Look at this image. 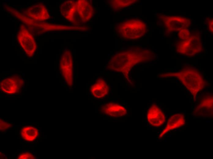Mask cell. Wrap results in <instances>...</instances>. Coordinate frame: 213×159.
I'll list each match as a JSON object with an SVG mask.
<instances>
[{"mask_svg":"<svg viewBox=\"0 0 213 159\" xmlns=\"http://www.w3.org/2000/svg\"><path fill=\"white\" fill-rule=\"evenodd\" d=\"M36 158L35 156L32 153L26 152L20 153L17 156L18 159H35Z\"/></svg>","mask_w":213,"mask_h":159,"instance_id":"16","label":"cell"},{"mask_svg":"<svg viewBox=\"0 0 213 159\" xmlns=\"http://www.w3.org/2000/svg\"><path fill=\"white\" fill-rule=\"evenodd\" d=\"M25 14L28 18L36 21H43L49 17L47 9L41 4L30 6L25 10Z\"/></svg>","mask_w":213,"mask_h":159,"instance_id":"9","label":"cell"},{"mask_svg":"<svg viewBox=\"0 0 213 159\" xmlns=\"http://www.w3.org/2000/svg\"><path fill=\"white\" fill-rule=\"evenodd\" d=\"M166 24H169L167 26V28L175 30L185 28L191 24L189 19L180 17L169 16L166 18Z\"/></svg>","mask_w":213,"mask_h":159,"instance_id":"12","label":"cell"},{"mask_svg":"<svg viewBox=\"0 0 213 159\" xmlns=\"http://www.w3.org/2000/svg\"><path fill=\"white\" fill-rule=\"evenodd\" d=\"M12 125L6 121H4L2 119L0 120V129L1 132H4L11 128Z\"/></svg>","mask_w":213,"mask_h":159,"instance_id":"17","label":"cell"},{"mask_svg":"<svg viewBox=\"0 0 213 159\" xmlns=\"http://www.w3.org/2000/svg\"><path fill=\"white\" fill-rule=\"evenodd\" d=\"M77 3L72 1H66L61 4L60 11L62 15L66 19L72 21L77 11Z\"/></svg>","mask_w":213,"mask_h":159,"instance_id":"13","label":"cell"},{"mask_svg":"<svg viewBox=\"0 0 213 159\" xmlns=\"http://www.w3.org/2000/svg\"><path fill=\"white\" fill-rule=\"evenodd\" d=\"M146 116L149 124L154 127L162 126L166 121L165 113L159 106L155 103L152 104L148 109Z\"/></svg>","mask_w":213,"mask_h":159,"instance_id":"7","label":"cell"},{"mask_svg":"<svg viewBox=\"0 0 213 159\" xmlns=\"http://www.w3.org/2000/svg\"><path fill=\"white\" fill-rule=\"evenodd\" d=\"M71 53L64 51L62 55L60 62V68L63 77L70 86L73 84V62Z\"/></svg>","mask_w":213,"mask_h":159,"instance_id":"5","label":"cell"},{"mask_svg":"<svg viewBox=\"0 0 213 159\" xmlns=\"http://www.w3.org/2000/svg\"><path fill=\"white\" fill-rule=\"evenodd\" d=\"M77 3V10L81 19L84 20L90 19L92 14V8L91 4L86 1H79Z\"/></svg>","mask_w":213,"mask_h":159,"instance_id":"14","label":"cell"},{"mask_svg":"<svg viewBox=\"0 0 213 159\" xmlns=\"http://www.w3.org/2000/svg\"><path fill=\"white\" fill-rule=\"evenodd\" d=\"M185 123V119L183 114H174L167 120L166 126L160 133L159 137H163L169 132L184 126Z\"/></svg>","mask_w":213,"mask_h":159,"instance_id":"10","label":"cell"},{"mask_svg":"<svg viewBox=\"0 0 213 159\" xmlns=\"http://www.w3.org/2000/svg\"><path fill=\"white\" fill-rule=\"evenodd\" d=\"M90 92L93 96L97 98L105 97L109 91V87L106 82L102 78L98 79L90 88Z\"/></svg>","mask_w":213,"mask_h":159,"instance_id":"11","label":"cell"},{"mask_svg":"<svg viewBox=\"0 0 213 159\" xmlns=\"http://www.w3.org/2000/svg\"><path fill=\"white\" fill-rule=\"evenodd\" d=\"M24 83L21 77L16 76L6 77L1 82L0 89L2 92L7 94H16L21 91Z\"/></svg>","mask_w":213,"mask_h":159,"instance_id":"6","label":"cell"},{"mask_svg":"<svg viewBox=\"0 0 213 159\" xmlns=\"http://www.w3.org/2000/svg\"><path fill=\"white\" fill-rule=\"evenodd\" d=\"M160 78L177 79L194 98L207 87L208 82L200 71L194 67L185 66L179 71L166 72L159 75Z\"/></svg>","mask_w":213,"mask_h":159,"instance_id":"1","label":"cell"},{"mask_svg":"<svg viewBox=\"0 0 213 159\" xmlns=\"http://www.w3.org/2000/svg\"><path fill=\"white\" fill-rule=\"evenodd\" d=\"M100 111L104 114L113 118L125 116L127 113L125 108L122 105L115 102H108L101 105Z\"/></svg>","mask_w":213,"mask_h":159,"instance_id":"8","label":"cell"},{"mask_svg":"<svg viewBox=\"0 0 213 159\" xmlns=\"http://www.w3.org/2000/svg\"><path fill=\"white\" fill-rule=\"evenodd\" d=\"M20 134L24 140L28 142H32L38 138L39 131L38 128L34 126H24L21 129Z\"/></svg>","mask_w":213,"mask_h":159,"instance_id":"15","label":"cell"},{"mask_svg":"<svg viewBox=\"0 0 213 159\" xmlns=\"http://www.w3.org/2000/svg\"><path fill=\"white\" fill-rule=\"evenodd\" d=\"M202 50L200 41L192 36L188 39L180 40L176 46V50L178 54L187 56H194Z\"/></svg>","mask_w":213,"mask_h":159,"instance_id":"2","label":"cell"},{"mask_svg":"<svg viewBox=\"0 0 213 159\" xmlns=\"http://www.w3.org/2000/svg\"><path fill=\"white\" fill-rule=\"evenodd\" d=\"M17 39L21 47L29 57L33 56L37 45L32 34L24 26H21L17 35Z\"/></svg>","mask_w":213,"mask_h":159,"instance_id":"3","label":"cell"},{"mask_svg":"<svg viewBox=\"0 0 213 159\" xmlns=\"http://www.w3.org/2000/svg\"><path fill=\"white\" fill-rule=\"evenodd\" d=\"M194 116L209 118L213 116V95L210 93L203 94L193 111Z\"/></svg>","mask_w":213,"mask_h":159,"instance_id":"4","label":"cell"}]
</instances>
